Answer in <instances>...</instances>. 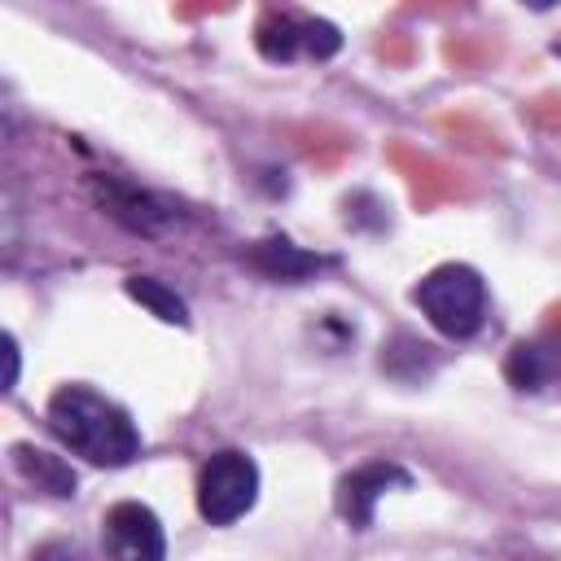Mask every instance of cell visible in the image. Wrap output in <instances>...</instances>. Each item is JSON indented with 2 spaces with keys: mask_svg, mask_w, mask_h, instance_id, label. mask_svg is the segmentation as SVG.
Wrapping results in <instances>:
<instances>
[{
  "mask_svg": "<svg viewBox=\"0 0 561 561\" xmlns=\"http://www.w3.org/2000/svg\"><path fill=\"white\" fill-rule=\"evenodd\" d=\"M96 193H101V206H105V210H110L118 224H127L131 232L158 237V232L171 224V210H167L158 197H149V193L131 188V184H118V180H101V184H96Z\"/></svg>",
  "mask_w": 561,
  "mask_h": 561,
  "instance_id": "52a82bcc",
  "label": "cell"
},
{
  "mask_svg": "<svg viewBox=\"0 0 561 561\" xmlns=\"http://www.w3.org/2000/svg\"><path fill=\"white\" fill-rule=\"evenodd\" d=\"M9 456H13L18 473H22L35 491H48V495H61V500L75 495V469H70L61 456L39 451V447H31V443H13Z\"/></svg>",
  "mask_w": 561,
  "mask_h": 561,
  "instance_id": "9c48e42d",
  "label": "cell"
},
{
  "mask_svg": "<svg viewBox=\"0 0 561 561\" xmlns=\"http://www.w3.org/2000/svg\"><path fill=\"white\" fill-rule=\"evenodd\" d=\"M557 57H561V39H557Z\"/></svg>",
  "mask_w": 561,
  "mask_h": 561,
  "instance_id": "5bb4252c",
  "label": "cell"
},
{
  "mask_svg": "<svg viewBox=\"0 0 561 561\" xmlns=\"http://www.w3.org/2000/svg\"><path fill=\"white\" fill-rule=\"evenodd\" d=\"M31 561H88V552L75 539H48L31 552Z\"/></svg>",
  "mask_w": 561,
  "mask_h": 561,
  "instance_id": "7c38bea8",
  "label": "cell"
},
{
  "mask_svg": "<svg viewBox=\"0 0 561 561\" xmlns=\"http://www.w3.org/2000/svg\"><path fill=\"white\" fill-rule=\"evenodd\" d=\"M412 486V473L394 460H368L359 469H351L342 482H337V513L346 517L351 530H368L373 526V513H377V500L386 491H408Z\"/></svg>",
  "mask_w": 561,
  "mask_h": 561,
  "instance_id": "8992f818",
  "label": "cell"
},
{
  "mask_svg": "<svg viewBox=\"0 0 561 561\" xmlns=\"http://www.w3.org/2000/svg\"><path fill=\"white\" fill-rule=\"evenodd\" d=\"M254 44L267 61H294V57L324 61L342 48V31L302 9H267L254 26Z\"/></svg>",
  "mask_w": 561,
  "mask_h": 561,
  "instance_id": "277c9868",
  "label": "cell"
},
{
  "mask_svg": "<svg viewBox=\"0 0 561 561\" xmlns=\"http://www.w3.org/2000/svg\"><path fill=\"white\" fill-rule=\"evenodd\" d=\"M48 425L75 456L105 469H118L140 451V430L127 416V408L88 386H61L48 399Z\"/></svg>",
  "mask_w": 561,
  "mask_h": 561,
  "instance_id": "6da1fadb",
  "label": "cell"
},
{
  "mask_svg": "<svg viewBox=\"0 0 561 561\" xmlns=\"http://www.w3.org/2000/svg\"><path fill=\"white\" fill-rule=\"evenodd\" d=\"M504 377L513 390H543L561 381V351L552 342H517L504 359Z\"/></svg>",
  "mask_w": 561,
  "mask_h": 561,
  "instance_id": "ba28073f",
  "label": "cell"
},
{
  "mask_svg": "<svg viewBox=\"0 0 561 561\" xmlns=\"http://www.w3.org/2000/svg\"><path fill=\"white\" fill-rule=\"evenodd\" d=\"M105 561H167V535L149 504L123 500L101 517Z\"/></svg>",
  "mask_w": 561,
  "mask_h": 561,
  "instance_id": "5b68a950",
  "label": "cell"
},
{
  "mask_svg": "<svg viewBox=\"0 0 561 561\" xmlns=\"http://www.w3.org/2000/svg\"><path fill=\"white\" fill-rule=\"evenodd\" d=\"M127 294L140 302V307H149L158 320H167V324H188V307L175 298V289H167L162 280H153V276H131L127 280Z\"/></svg>",
  "mask_w": 561,
  "mask_h": 561,
  "instance_id": "8fae6325",
  "label": "cell"
},
{
  "mask_svg": "<svg viewBox=\"0 0 561 561\" xmlns=\"http://www.w3.org/2000/svg\"><path fill=\"white\" fill-rule=\"evenodd\" d=\"M250 263H254L263 276H272V280H302V276H311V272L324 267L320 254H307V250H298V245L285 241V237L259 241V245L250 250Z\"/></svg>",
  "mask_w": 561,
  "mask_h": 561,
  "instance_id": "30bf717a",
  "label": "cell"
},
{
  "mask_svg": "<svg viewBox=\"0 0 561 561\" xmlns=\"http://www.w3.org/2000/svg\"><path fill=\"white\" fill-rule=\"evenodd\" d=\"M4 364H9L4 390H13V386H18V342H13V333H4Z\"/></svg>",
  "mask_w": 561,
  "mask_h": 561,
  "instance_id": "4fadbf2b",
  "label": "cell"
},
{
  "mask_svg": "<svg viewBox=\"0 0 561 561\" xmlns=\"http://www.w3.org/2000/svg\"><path fill=\"white\" fill-rule=\"evenodd\" d=\"M412 302L438 333L469 337V333H478V324L486 316V285L469 263H438L434 272H425L416 280Z\"/></svg>",
  "mask_w": 561,
  "mask_h": 561,
  "instance_id": "7a4b0ae2",
  "label": "cell"
},
{
  "mask_svg": "<svg viewBox=\"0 0 561 561\" xmlns=\"http://www.w3.org/2000/svg\"><path fill=\"white\" fill-rule=\"evenodd\" d=\"M259 500V465L245 451H215L197 473V513L210 526H232Z\"/></svg>",
  "mask_w": 561,
  "mask_h": 561,
  "instance_id": "3957f363",
  "label": "cell"
}]
</instances>
